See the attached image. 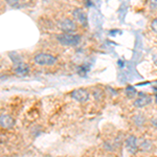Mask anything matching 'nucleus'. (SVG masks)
<instances>
[{
	"mask_svg": "<svg viewBox=\"0 0 157 157\" xmlns=\"http://www.w3.org/2000/svg\"><path fill=\"white\" fill-rule=\"evenodd\" d=\"M57 40L60 44L65 45V46H75V45L80 44L81 42V36L78 34H62L58 35Z\"/></svg>",
	"mask_w": 157,
	"mask_h": 157,
	"instance_id": "obj_1",
	"label": "nucleus"
},
{
	"mask_svg": "<svg viewBox=\"0 0 157 157\" xmlns=\"http://www.w3.org/2000/svg\"><path fill=\"white\" fill-rule=\"evenodd\" d=\"M34 62L37 65H41V66H52V65L57 63V58L50 54L41 52V54H38L35 56Z\"/></svg>",
	"mask_w": 157,
	"mask_h": 157,
	"instance_id": "obj_2",
	"label": "nucleus"
},
{
	"mask_svg": "<svg viewBox=\"0 0 157 157\" xmlns=\"http://www.w3.org/2000/svg\"><path fill=\"white\" fill-rule=\"evenodd\" d=\"M59 26L60 29L63 30V33L65 34H73L75 32H77L78 26L75 24V22L71 19L65 18L63 20H61L59 22Z\"/></svg>",
	"mask_w": 157,
	"mask_h": 157,
	"instance_id": "obj_3",
	"label": "nucleus"
},
{
	"mask_svg": "<svg viewBox=\"0 0 157 157\" xmlns=\"http://www.w3.org/2000/svg\"><path fill=\"white\" fill-rule=\"evenodd\" d=\"M125 147L130 154H136L139 150L138 139L135 135H129L125 140Z\"/></svg>",
	"mask_w": 157,
	"mask_h": 157,
	"instance_id": "obj_4",
	"label": "nucleus"
},
{
	"mask_svg": "<svg viewBox=\"0 0 157 157\" xmlns=\"http://www.w3.org/2000/svg\"><path fill=\"white\" fill-rule=\"evenodd\" d=\"M71 97L78 103H85L89 100V92L84 88H78L71 92Z\"/></svg>",
	"mask_w": 157,
	"mask_h": 157,
	"instance_id": "obj_5",
	"label": "nucleus"
},
{
	"mask_svg": "<svg viewBox=\"0 0 157 157\" xmlns=\"http://www.w3.org/2000/svg\"><path fill=\"white\" fill-rule=\"evenodd\" d=\"M137 94H138V98L133 102L134 107L144 108V107H146V106H148L149 104L152 103V98L149 94H145V93H143V92L137 93Z\"/></svg>",
	"mask_w": 157,
	"mask_h": 157,
	"instance_id": "obj_6",
	"label": "nucleus"
},
{
	"mask_svg": "<svg viewBox=\"0 0 157 157\" xmlns=\"http://www.w3.org/2000/svg\"><path fill=\"white\" fill-rule=\"evenodd\" d=\"M15 124H16V121H15V118L12 115L7 114V113H3V114L0 115V126L3 129L10 130V129L14 127Z\"/></svg>",
	"mask_w": 157,
	"mask_h": 157,
	"instance_id": "obj_7",
	"label": "nucleus"
},
{
	"mask_svg": "<svg viewBox=\"0 0 157 157\" xmlns=\"http://www.w3.org/2000/svg\"><path fill=\"white\" fill-rule=\"evenodd\" d=\"M73 17L77 21L80 22L83 26H87L88 25V19H87V15L85 14V12L82 9H75L72 13Z\"/></svg>",
	"mask_w": 157,
	"mask_h": 157,
	"instance_id": "obj_8",
	"label": "nucleus"
},
{
	"mask_svg": "<svg viewBox=\"0 0 157 157\" xmlns=\"http://www.w3.org/2000/svg\"><path fill=\"white\" fill-rule=\"evenodd\" d=\"M14 70L17 75H26L27 73L29 72V67L27 64H25L24 62H21V63H18V64H15L14 66Z\"/></svg>",
	"mask_w": 157,
	"mask_h": 157,
	"instance_id": "obj_9",
	"label": "nucleus"
},
{
	"mask_svg": "<svg viewBox=\"0 0 157 157\" xmlns=\"http://www.w3.org/2000/svg\"><path fill=\"white\" fill-rule=\"evenodd\" d=\"M139 149H140L143 152H149L153 149V144H152L151 140L145 139V140H143L140 144H139Z\"/></svg>",
	"mask_w": 157,
	"mask_h": 157,
	"instance_id": "obj_10",
	"label": "nucleus"
},
{
	"mask_svg": "<svg viewBox=\"0 0 157 157\" xmlns=\"http://www.w3.org/2000/svg\"><path fill=\"white\" fill-rule=\"evenodd\" d=\"M133 121L137 127H143L146 123V117L141 113H137L133 116Z\"/></svg>",
	"mask_w": 157,
	"mask_h": 157,
	"instance_id": "obj_11",
	"label": "nucleus"
},
{
	"mask_svg": "<svg viewBox=\"0 0 157 157\" xmlns=\"http://www.w3.org/2000/svg\"><path fill=\"white\" fill-rule=\"evenodd\" d=\"M125 93H126V95H127V98H133L136 94H137V91H136V89L133 87V86H127V87H126V90H125Z\"/></svg>",
	"mask_w": 157,
	"mask_h": 157,
	"instance_id": "obj_12",
	"label": "nucleus"
},
{
	"mask_svg": "<svg viewBox=\"0 0 157 157\" xmlns=\"http://www.w3.org/2000/svg\"><path fill=\"white\" fill-rule=\"evenodd\" d=\"M10 58L12 59V61H13V63H14V64H18V63L23 62V61H22L21 56H20L19 54H17V52H10Z\"/></svg>",
	"mask_w": 157,
	"mask_h": 157,
	"instance_id": "obj_13",
	"label": "nucleus"
},
{
	"mask_svg": "<svg viewBox=\"0 0 157 157\" xmlns=\"http://www.w3.org/2000/svg\"><path fill=\"white\" fill-rule=\"evenodd\" d=\"M89 71V68H86L85 66H81L78 67V73L81 75H86V73Z\"/></svg>",
	"mask_w": 157,
	"mask_h": 157,
	"instance_id": "obj_14",
	"label": "nucleus"
},
{
	"mask_svg": "<svg viewBox=\"0 0 157 157\" xmlns=\"http://www.w3.org/2000/svg\"><path fill=\"white\" fill-rule=\"evenodd\" d=\"M151 29L157 35V18H155L153 21L151 22Z\"/></svg>",
	"mask_w": 157,
	"mask_h": 157,
	"instance_id": "obj_15",
	"label": "nucleus"
},
{
	"mask_svg": "<svg viewBox=\"0 0 157 157\" xmlns=\"http://www.w3.org/2000/svg\"><path fill=\"white\" fill-rule=\"evenodd\" d=\"M151 124L154 128H157V117H153L151 120Z\"/></svg>",
	"mask_w": 157,
	"mask_h": 157,
	"instance_id": "obj_16",
	"label": "nucleus"
},
{
	"mask_svg": "<svg viewBox=\"0 0 157 157\" xmlns=\"http://www.w3.org/2000/svg\"><path fill=\"white\" fill-rule=\"evenodd\" d=\"M155 102L157 103V95H156V97H155Z\"/></svg>",
	"mask_w": 157,
	"mask_h": 157,
	"instance_id": "obj_17",
	"label": "nucleus"
},
{
	"mask_svg": "<svg viewBox=\"0 0 157 157\" xmlns=\"http://www.w3.org/2000/svg\"><path fill=\"white\" fill-rule=\"evenodd\" d=\"M0 67H1V64H0Z\"/></svg>",
	"mask_w": 157,
	"mask_h": 157,
	"instance_id": "obj_18",
	"label": "nucleus"
},
{
	"mask_svg": "<svg viewBox=\"0 0 157 157\" xmlns=\"http://www.w3.org/2000/svg\"><path fill=\"white\" fill-rule=\"evenodd\" d=\"M150 157H154V156H150Z\"/></svg>",
	"mask_w": 157,
	"mask_h": 157,
	"instance_id": "obj_19",
	"label": "nucleus"
}]
</instances>
